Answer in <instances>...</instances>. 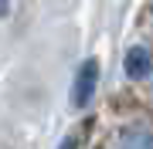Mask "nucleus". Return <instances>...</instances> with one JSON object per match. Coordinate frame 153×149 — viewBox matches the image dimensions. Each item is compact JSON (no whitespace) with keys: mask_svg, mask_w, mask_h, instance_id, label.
Here are the masks:
<instances>
[{"mask_svg":"<svg viewBox=\"0 0 153 149\" xmlns=\"http://www.w3.org/2000/svg\"><path fill=\"white\" fill-rule=\"evenodd\" d=\"M99 88V61L95 58H85L75 71V81H71V105L75 109H85L92 102V95Z\"/></svg>","mask_w":153,"mask_h":149,"instance_id":"1","label":"nucleus"},{"mask_svg":"<svg viewBox=\"0 0 153 149\" xmlns=\"http://www.w3.org/2000/svg\"><path fill=\"white\" fill-rule=\"evenodd\" d=\"M123 71H126V78L129 81H143V78H150L153 75V54L146 48H129L126 51V58H123Z\"/></svg>","mask_w":153,"mask_h":149,"instance_id":"2","label":"nucleus"},{"mask_svg":"<svg viewBox=\"0 0 153 149\" xmlns=\"http://www.w3.org/2000/svg\"><path fill=\"white\" fill-rule=\"evenodd\" d=\"M109 149H153V132L146 126H123Z\"/></svg>","mask_w":153,"mask_h":149,"instance_id":"3","label":"nucleus"},{"mask_svg":"<svg viewBox=\"0 0 153 149\" xmlns=\"http://www.w3.org/2000/svg\"><path fill=\"white\" fill-rule=\"evenodd\" d=\"M58 149H78V142L68 136V139H61V142H58Z\"/></svg>","mask_w":153,"mask_h":149,"instance_id":"4","label":"nucleus"},{"mask_svg":"<svg viewBox=\"0 0 153 149\" xmlns=\"http://www.w3.org/2000/svg\"><path fill=\"white\" fill-rule=\"evenodd\" d=\"M10 14V0H0V17H7Z\"/></svg>","mask_w":153,"mask_h":149,"instance_id":"5","label":"nucleus"},{"mask_svg":"<svg viewBox=\"0 0 153 149\" xmlns=\"http://www.w3.org/2000/svg\"><path fill=\"white\" fill-rule=\"evenodd\" d=\"M150 78H153V75H150Z\"/></svg>","mask_w":153,"mask_h":149,"instance_id":"6","label":"nucleus"}]
</instances>
